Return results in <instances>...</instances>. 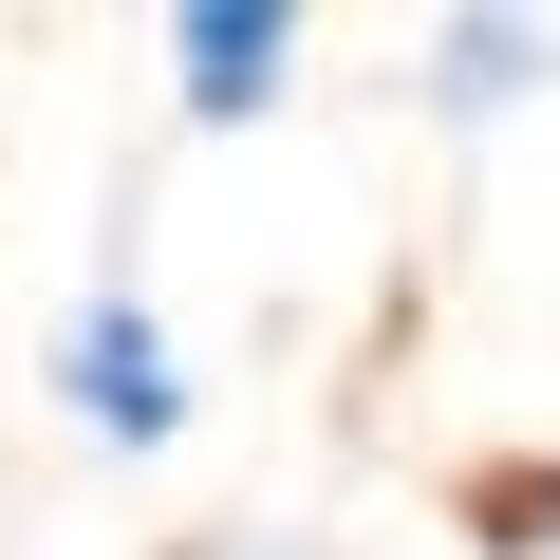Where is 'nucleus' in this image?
<instances>
[{"mask_svg": "<svg viewBox=\"0 0 560 560\" xmlns=\"http://www.w3.org/2000/svg\"><path fill=\"white\" fill-rule=\"evenodd\" d=\"M57 393H75L113 448H168V430H187V374H168V337H150L131 300H94V318L57 337Z\"/></svg>", "mask_w": 560, "mask_h": 560, "instance_id": "f257e3e1", "label": "nucleus"}, {"mask_svg": "<svg viewBox=\"0 0 560 560\" xmlns=\"http://www.w3.org/2000/svg\"><path fill=\"white\" fill-rule=\"evenodd\" d=\"M523 541H541V560H560V486H541V523H523Z\"/></svg>", "mask_w": 560, "mask_h": 560, "instance_id": "20e7f679", "label": "nucleus"}, {"mask_svg": "<svg viewBox=\"0 0 560 560\" xmlns=\"http://www.w3.org/2000/svg\"><path fill=\"white\" fill-rule=\"evenodd\" d=\"M541 75H560L541 20H448V38H430V94H448V113H504V94H541Z\"/></svg>", "mask_w": 560, "mask_h": 560, "instance_id": "7ed1b4c3", "label": "nucleus"}, {"mask_svg": "<svg viewBox=\"0 0 560 560\" xmlns=\"http://www.w3.org/2000/svg\"><path fill=\"white\" fill-rule=\"evenodd\" d=\"M168 57H187V113H206V131H243V113H280V57H300V20H280V0H187V20H168Z\"/></svg>", "mask_w": 560, "mask_h": 560, "instance_id": "f03ea898", "label": "nucleus"}]
</instances>
